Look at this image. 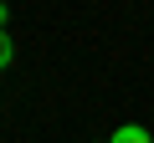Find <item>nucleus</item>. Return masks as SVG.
I'll return each mask as SVG.
<instances>
[{"label":"nucleus","instance_id":"nucleus-1","mask_svg":"<svg viewBox=\"0 0 154 143\" xmlns=\"http://www.w3.org/2000/svg\"><path fill=\"white\" fill-rule=\"evenodd\" d=\"M108 143H154V138H149V128H144V123H123V128H113V133H108Z\"/></svg>","mask_w":154,"mask_h":143},{"label":"nucleus","instance_id":"nucleus-2","mask_svg":"<svg viewBox=\"0 0 154 143\" xmlns=\"http://www.w3.org/2000/svg\"><path fill=\"white\" fill-rule=\"evenodd\" d=\"M11 61H16V46H11V36H5V31H0V72H5Z\"/></svg>","mask_w":154,"mask_h":143},{"label":"nucleus","instance_id":"nucleus-3","mask_svg":"<svg viewBox=\"0 0 154 143\" xmlns=\"http://www.w3.org/2000/svg\"><path fill=\"white\" fill-rule=\"evenodd\" d=\"M5 21H11V10H5V5H0V31H5Z\"/></svg>","mask_w":154,"mask_h":143}]
</instances>
